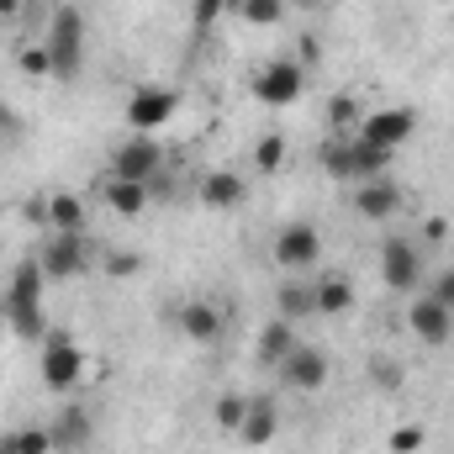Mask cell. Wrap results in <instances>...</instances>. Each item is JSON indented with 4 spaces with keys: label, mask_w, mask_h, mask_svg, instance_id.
I'll return each instance as SVG.
<instances>
[{
    "label": "cell",
    "mask_w": 454,
    "mask_h": 454,
    "mask_svg": "<svg viewBox=\"0 0 454 454\" xmlns=\"http://www.w3.org/2000/svg\"><path fill=\"white\" fill-rule=\"evenodd\" d=\"M323 169L339 180V185H364V180H380L391 169V153L386 148H370L364 137H333L323 143Z\"/></svg>",
    "instance_id": "6da1fadb"
},
{
    "label": "cell",
    "mask_w": 454,
    "mask_h": 454,
    "mask_svg": "<svg viewBox=\"0 0 454 454\" xmlns=\"http://www.w3.org/2000/svg\"><path fill=\"white\" fill-rule=\"evenodd\" d=\"M43 48H48V59H53V80H74L80 64H85V16H80L74 5H59Z\"/></svg>",
    "instance_id": "7a4b0ae2"
},
{
    "label": "cell",
    "mask_w": 454,
    "mask_h": 454,
    "mask_svg": "<svg viewBox=\"0 0 454 454\" xmlns=\"http://www.w3.org/2000/svg\"><path fill=\"white\" fill-rule=\"evenodd\" d=\"M164 169V143H153V132H132L112 153V180H132V185H153Z\"/></svg>",
    "instance_id": "3957f363"
},
{
    "label": "cell",
    "mask_w": 454,
    "mask_h": 454,
    "mask_svg": "<svg viewBox=\"0 0 454 454\" xmlns=\"http://www.w3.org/2000/svg\"><path fill=\"white\" fill-rule=\"evenodd\" d=\"M270 254H275V264H280V270L307 275V270H317V259H323V232H317L312 223H286L280 232H275Z\"/></svg>",
    "instance_id": "277c9868"
},
{
    "label": "cell",
    "mask_w": 454,
    "mask_h": 454,
    "mask_svg": "<svg viewBox=\"0 0 454 454\" xmlns=\"http://www.w3.org/2000/svg\"><path fill=\"white\" fill-rule=\"evenodd\" d=\"M37 264H43V275H48V280H80V275L96 264V254H90L85 232H53V238L43 243Z\"/></svg>",
    "instance_id": "5b68a950"
},
{
    "label": "cell",
    "mask_w": 454,
    "mask_h": 454,
    "mask_svg": "<svg viewBox=\"0 0 454 454\" xmlns=\"http://www.w3.org/2000/svg\"><path fill=\"white\" fill-rule=\"evenodd\" d=\"M80 375H85V348L69 333H48L43 339V386L64 396V391L80 386Z\"/></svg>",
    "instance_id": "8992f818"
},
{
    "label": "cell",
    "mask_w": 454,
    "mask_h": 454,
    "mask_svg": "<svg viewBox=\"0 0 454 454\" xmlns=\"http://www.w3.org/2000/svg\"><path fill=\"white\" fill-rule=\"evenodd\" d=\"M301 90H307V69H301L296 59H270V64L254 74V96H259L264 106H296Z\"/></svg>",
    "instance_id": "52a82bcc"
},
{
    "label": "cell",
    "mask_w": 454,
    "mask_h": 454,
    "mask_svg": "<svg viewBox=\"0 0 454 454\" xmlns=\"http://www.w3.org/2000/svg\"><path fill=\"white\" fill-rule=\"evenodd\" d=\"M412 132H418V112H412V106H380V112H364V121H359L354 137H364L370 148L396 153Z\"/></svg>",
    "instance_id": "ba28073f"
},
{
    "label": "cell",
    "mask_w": 454,
    "mask_h": 454,
    "mask_svg": "<svg viewBox=\"0 0 454 454\" xmlns=\"http://www.w3.org/2000/svg\"><path fill=\"white\" fill-rule=\"evenodd\" d=\"M380 280L391 291H418L423 286V248L412 238H386L380 243Z\"/></svg>",
    "instance_id": "9c48e42d"
},
{
    "label": "cell",
    "mask_w": 454,
    "mask_h": 454,
    "mask_svg": "<svg viewBox=\"0 0 454 454\" xmlns=\"http://www.w3.org/2000/svg\"><path fill=\"white\" fill-rule=\"evenodd\" d=\"M175 106H180V96L169 85H137L132 101H127V127L132 132H153V127H164L175 116Z\"/></svg>",
    "instance_id": "30bf717a"
},
{
    "label": "cell",
    "mask_w": 454,
    "mask_h": 454,
    "mask_svg": "<svg viewBox=\"0 0 454 454\" xmlns=\"http://www.w3.org/2000/svg\"><path fill=\"white\" fill-rule=\"evenodd\" d=\"M348 207H354V217H364V223H391L396 212H402V185L396 180H364V185H354V196H348Z\"/></svg>",
    "instance_id": "8fae6325"
},
{
    "label": "cell",
    "mask_w": 454,
    "mask_h": 454,
    "mask_svg": "<svg viewBox=\"0 0 454 454\" xmlns=\"http://www.w3.org/2000/svg\"><path fill=\"white\" fill-rule=\"evenodd\" d=\"M280 380L291 386V391H323L328 386V354L323 348H307V343H296L291 354H286V364H280Z\"/></svg>",
    "instance_id": "7c38bea8"
},
{
    "label": "cell",
    "mask_w": 454,
    "mask_h": 454,
    "mask_svg": "<svg viewBox=\"0 0 454 454\" xmlns=\"http://www.w3.org/2000/svg\"><path fill=\"white\" fill-rule=\"evenodd\" d=\"M407 328H412V339L418 343L439 348V343H450V333H454V312L450 307H439L434 296H418V301L407 307Z\"/></svg>",
    "instance_id": "4fadbf2b"
},
{
    "label": "cell",
    "mask_w": 454,
    "mask_h": 454,
    "mask_svg": "<svg viewBox=\"0 0 454 454\" xmlns=\"http://www.w3.org/2000/svg\"><path fill=\"white\" fill-rule=\"evenodd\" d=\"M275 434H280V407H275V396H248V412H243L238 439H243L248 450H264Z\"/></svg>",
    "instance_id": "5bb4252c"
},
{
    "label": "cell",
    "mask_w": 454,
    "mask_h": 454,
    "mask_svg": "<svg viewBox=\"0 0 454 454\" xmlns=\"http://www.w3.org/2000/svg\"><path fill=\"white\" fill-rule=\"evenodd\" d=\"M175 328L191 343H212L223 333V307H212V301H185V307L175 312Z\"/></svg>",
    "instance_id": "9a60e30c"
},
{
    "label": "cell",
    "mask_w": 454,
    "mask_h": 454,
    "mask_svg": "<svg viewBox=\"0 0 454 454\" xmlns=\"http://www.w3.org/2000/svg\"><path fill=\"white\" fill-rule=\"evenodd\" d=\"M243 196H248V185H243V175H232V169H212V175L201 180V201H207L212 212L243 207Z\"/></svg>",
    "instance_id": "2e32d148"
},
{
    "label": "cell",
    "mask_w": 454,
    "mask_h": 454,
    "mask_svg": "<svg viewBox=\"0 0 454 454\" xmlns=\"http://www.w3.org/2000/svg\"><path fill=\"white\" fill-rule=\"evenodd\" d=\"M296 348V323H286V317H275V323H264L259 328V343H254V354H259V364H286V354Z\"/></svg>",
    "instance_id": "e0dca14e"
},
{
    "label": "cell",
    "mask_w": 454,
    "mask_h": 454,
    "mask_svg": "<svg viewBox=\"0 0 454 454\" xmlns=\"http://www.w3.org/2000/svg\"><path fill=\"white\" fill-rule=\"evenodd\" d=\"M90 428H96V423H90V412L69 402V407L59 412V423H53L48 434H53V450H85V439H90Z\"/></svg>",
    "instance_id": "ac0fdd59"
},
{
    "label": "cell",
    "mask_w": 454,
    "mask_h": 454,
    "mask_svg": "<svg viewBox=\"0 0 454 454\" xmlns=\"http://www.w3.org/2000/svg\"><path fill=\"white\" fill-rule=\"evenodd\" d=\"M312 301H317V317H343L354 307V286L343 275H323L312 280Z\"/></svg>",
    "instance_id": "d6986e66"
},
{
    "label": "cell",
    "mask_w": 454,
    "mask_h": 454,
    "mask_svg": "<svg viewBox=\"0 0 454 454\" xmlns=\"http://www.w3.org/2000/svg\"><path fill=\"white\" fill-rule=\"evenodd\" d=\"M43 286H48L43 264H37V259H21V264L11 270V291H5V301H27V307H43Z\"/></svg>",
    "instance_id": "ffe728a7"
},
{
    "label": "cell",
    "mask_w": 454,
    "mask_h": 454,
    "mask_svg": "<svg viewBox=\"0 0 454 454\" xmlns=\"http://www.w3.org/2000/svg\"><path fill=\"white\" fill-rule=\"evenodd\" d=\"M153 201V185H132V180H106V207L116 217H143Z\"/></svg>",
    "instance_id": "44dd1931"
},
{
    "label": "cell",
    "mask_w": 454,
    "mask_h": 454,
    "mask_svg": "<svg viewBox=\"0 0 454 454\" xmlns=\"http://www.w3.org/2000/svg\"><path fill=\"white\" fill-rule=\"evenodd\" d=\"M5 317H11V333L27 343H43L48 339V317L43 307H27V301H5Z\"/></svg>",
    "instance_id": "7402d4cb"
},
{
    "label": "cell",
    "mask_w": 454,
    "mask_h": 454,
    "mask_svg": "<svg viewBox=\"0 0 454 454\" xmlns=\"http://www.w3.org/2000/svg\"><path fill=\"white\" fill-rule=\"evenodd\" d=\"M280 317H286V323L317 317V301H312V280H286V286H280Z\"/></svg>",
    "instance_id": "603a6c76"
},
{
    "label": "cell",
    "mask_w": 454,
    "mask_h": 454,
    "mask_svg": "<svg viewBox=\"0 0 454 454\" xmlns=\"http://www.w3.org/2000/svg\"><path fill=\"white\" fill-rule=\"evenodd\" d=\"M359 121H364V106H359V96L339 90V96L328 101V127H333V137H348V132H359Z\"/></svg>",
    "instance_id": "cb8c5ba5"
},
{
    "label": "cell",
    "mask_w": 454,
    "mask_h": 454,
    "mask_svg": "<svg viewBox=\"0 0 454 454\" xmlns=\"http://www.w3.org/2000/svg\"><path fill=\"white\" fill-rule=\"evenodd\" d=\"M48 227L53 232H85V201L80 196H53L48 201Z\"/></svg>",
    "instance_id": "d4e9b609"
},
{
    "label": "cell",
    "mask_w": 454,
    "mask_h": 454,
    "mask_svg": "<svg viewBox=\"0 0 454 454\" xmlns=\"http://www.w3.org/2000/svg\"><path fill=\"white\" fill-rule=\"evenodd\" d=\"M0 454H53V434L48 428H21V434H5Z\"/></svg>",
    "instance_id": "484cf974"
},
{
    "label": "cell",
    "mask_w": 454,
    "mask_h": 454,
    "mask_svg": "<svg viewBox=\"0 0 454 454\" xmlns=\"http://www.w3.org/2000/svg\"><path fill=\"white\" fill-rule=\"evenodd\" d=\"M232 11L248 21V27H275L286 16V0H232Z\"/></svg>",
    "instance_id": "4316f807"
},
{
    "label": "cell",
    "mask_w": 454,
    "mask_h": 454,
    "mask_svg": "<svg viewBox=\"0 0 454 454\" xmlns=\"http://www.w3.org/2000/svg\"><path fill=\"white\" fill-rule=\"evenodd\" d=\"M280 164H286V137H280V132L259 137V143H254V169H259V175H275Z\"/></svg>",
    "instance_id": "83f0119b"
},
{
    "label": "cell",
    "mask_w": 454,
    "mask_h": 454,
    "mask_svg": "<svg viewBox=\"0 0 454 454\" xmlns=\"http://www.w3.org/2000/svg\"><path fill=\"white\" fill-rule=\"evenodd\" d=\"M217 428H227L232 439H238V428H243V412H248V396H217Z\"/></svg>",
    "instance_id": "f1b7e54d"
},
{
    "label": "cell",
    "mask_w": 454,
    "mask_h": 454,
    "mask_svg": "<svg viewBox=\"0 0 454 454\" xmlns=\"http://www.w3.org/2000/svg\"><path fill=\"white\" fill-rule=\"evenodd\" d=\"M101 270H106L112 280H127V275H137V270H143V254H132V248H116V254H101Z\"/></svg>",
    "instance_id": "f546056e"
},
{
    "label": "cell",
    "mask_w": 454,
    "mask_h": 454,
    "mask_svg": "<svg viewBox=\"0 0 454 454\" xmlns=\"http://www.w3.org/2000/svg\"><path fill=\"white\" fill-rule=\"evenodd\" d=\"M16 64H21V74H27V80H48V74H53L48 48H21V53H16Z\"/></svg>",
    "instance_id": "4dcf8cb0"
},
{
    "label": "cell",
    "mask_w": 454,
    "mask_h": 454,
    "mask_svg": "<svg viewBox=\"0 0 454 454\" xmlns=\"http://www.w3.org/2000/svg\"><path fill=\"white\" fill-rule=\"evenodd\" d=\"M386 444H391V454H418L423 450V428H418V423H396Z\"/></svg>",
    "instance_id": "1f68e13d"
},
{
    "label": "cell",
    "mask_w": 454,
    "mask_h": 454,
    "mask_svg": "<svg viewBox=\"0 0 454 454\" xmlns=\"http://www.w3.org/2000/svg\"><path fill=\"white\" fill-rule=\"evenodd\" d=\"M428 296H434L439 307H450V312H454V264H444V270L434 275V286H428Z\"/></svg>",
    "instance_id": "d6a6232c"
},
{
    "label": "cell",
    "mask_w": 454,
    "mask_h": 454,
    "mask_svg": "<svg viewBox=\"0 0 454 454\" xmlns=\"http://www.w3.org/2000/svg\"><path fill=\"white\" fill-rule=\"evenodd\" d=\"M21 132H27V121H21V116H16L11 106H5V101H0V143H16Z\"/></svg>",
    "instance_id": "836d02e7"
},
{
    "label": "cell",
    "mask_w": 454,
    "mask_h": 454,
    "mask_svg": "<svg viewBox=\"0 0 454 454\" xmlns=\"http://www.w3.org/2000/svg\"><path fill=\"white\" fill-rule=\"evenodd\" d=\"M317 59H323V37H312V32H307V37L296 43V64H301V69H312Z\"/></svg>",
    "instance_id": "e575fe53"
},
{
    "label": "cell",
    "mask_w": 454,
    "mask_h": 454,
    "mask_svg": "<svg viewBox=\"0 0 454 454\" xmlns=\"http://www.w3.org/2000/svg\"><path fill=\"white\" fill-rule=\"evenodd\" d=\"M227 5H232V0H196V27H201V32H207V27H212V21H217V16H223Z\"/></svg>",
    "instance_id": "d590c367"
},
{
    "label": "cell",
    "mask_w": 454,
    "mask_h": 454,
    "mask_svg": "<svg viewBox=\"0 0 454 454\" xmlns=\"http://www.w3.org/2000/svg\"><path fill=\"white\" fill-rule=\"evenodd\" d=\"M375 380H380V386H391V391H396V386H402V380H407V375H402V364H391V359H375Z\"/></svg>",
    "instance_id": "8d00e7d4"
},
{
    "label": "cell",
    "mask_w": 454,
    "mask_h": 454,
    "mask_svg": "<svg viewBox=\"0 0 454 454\" xmlns=\"http://www.w3.org/2000/svg\"><path fill=\"white\" fill-rule=\"evenodd\" d=\"M423 238H428V243H444V238H450V223H444V217H428V223H423Z\"/></svg>",
    "instance_id": "74e56055"
},
{
    "label": "cell",
    "mask_w": 454,
    "mask_h": 454,
    "mask_svg": "<svg viewBox=\"0 0 454 454\" xmlns=\"http://www.w3.org/2000/svg\"><path fill=\"white\" fill-rule=\"evenodd\" d=\"M11 16H21V0H0V21H11Z\"/></svg>",
    "instance_id": "f35d334b"
},
{
    "label": "cell",
    "mask_w": 454,
    "mask_h": 454,
    "mask_svg": "<svg viewBox=\"0 0 454 454\" xmlns=\"http://www.w3.org/2000/svg\"><path fill=\"white\" fill-rule=\"evenodd\" d=\"M296 5H307V11H312V5H323V0H296Z\"/></svg>",
    "instance_id": "ab89813d"
}]
</instances>
